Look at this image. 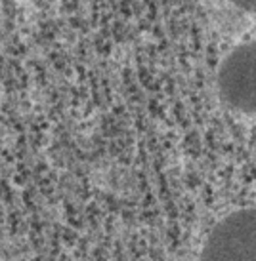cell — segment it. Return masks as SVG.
Returning <instances> with one entry per match:
<instances>
[{"instance_id":"obj_3","label":"cell","mask_w":256,"mask_h":261,"mask_svg":"<svg viewBox=\"0 0 256 261\" xmlns=\"http://www.w3.org/2000/svg\"><path fill=\"white\" fill-rule=\"evenodd\" d=\"M234 6H237L239 10H243L245 14H254L256 10V0H229Z\"/></svg>"},{"instance_id":"obj_2","label":"cell","mask_w":256,"mask_h":261,"mask_svg":"<svg viewBox=\"0 0 256 261\" xmlns=\"http://www.w3.org/2000/svg\"><path fill=\"white\" fill-rule=\"evenodd\" d=\"M218 92L222 101L243 115L256 109V46L243 42L222 59L218 69Z\"/></svg>"},{"instance_id":"obj_1","label":"cell","mask_w":256,"mask_h":261,"mask_svg":"<svg viewBox=\"0 0 256 261\" xmlns=\"http://www.w3.org/2000/svg\"><path fill=\"white\" fill-rule=\"evenodd\" d=\"M201 261H256L254 208H241L220 219L203 246Z\"/></svg>"}]
</instances>
